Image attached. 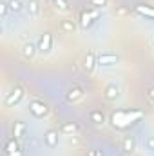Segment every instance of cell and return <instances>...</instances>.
Returning <instances> with one entry per match:
<instances>
[{
  "instance_id": "obj_1",
  "label": "cell",
  "mask_w": 154,
  "mask_h": 156,
  "mask_svg": "<svg viewBox=\"0 0 154 156\" xmlns=\"http://www.w3.org/2000/svg\"><path fill=\"white\" fill-rule=\"evenodd\" d=\"M143 118L142 109H118L111 115V123L116 129H129Z\"/></svg>"
},
{
  "instance_id": "obj_2",
  "label": "cell",
  "mask_w": 154,
  "mask_h": 156,
  "mask_svg": "<svg viewBox=\"0 0 154 156\" xmlns=\"http://www.w3.org/2000/svg\"><path fill=\"white\" fill-rule=\"evenodd\" d=\"M24 87L22 85H13L11 87V91L5 94V98H4V105L5 107H15V105H18L20 102H22V98H24Z\"/></svg>"
},
{
  "instance_id": "obj_3",
  "label": "cell",
  "mask_w": 154,
  "mask_h": 156,
  "mask_svg": "<svg viewBox=\"0 0 154 156\" xmlns=\"http://www.w3.org/2000/svg\"><path fill=\"white\" fill-rule=\"evenodd\" d=\"M27 109H29V115L35 118H44V116H47V113H49L47 104L42 102V100H31Z\"/></svg>"
},
{
  "instance_id": "obj_4",
  "label": "cell",
  "mask_w": 154,
  "mask_h": 156,
  "mask_svg": "<svg viewBox=\"0 0 154 156\" xmlns=\"http://www.w3.org/2000/svg\"><path fill=\"white\" fill-rule=\"evenodd\" d=\"M37 45H38V53L40 55H49V53L53 51V45H54V38H53V35H51V33H44V35H40Z\"/></svg>"
},
{
  "instance_id": "obj_5",
  "label": "cell",
  "mask_w": 154,
  "mask_h": 156,
  "mask_svg": "<svg viewBox=\"0 0 154 156\" xmlns=\"http://www.w3.org/2000/svg\"><path fill=\"white\" fill-rule=\"evenodd\" d=\"M98 16H100V11H98V9L83 11V13L80 15V27H82V29H89V27L96 22Z\"/></svg>"
},
{
  "instance_id": "obj_6",
  "label": "cell",
  "mask_w": 154,
  "mask_h": 156,
  "mask_svg": "<svg viewBox=\"0 0 154 156\" xmlns=\"http://www.w3.org/2000/svg\"><path fill=\"white\" fill-rule=\"evenodd\" d=\"M120 62V56L116 53H111V51H105V53H100L98 55V66L100 67H113Z\"/></svg>"
},
{
  "instance_id": "obj_7",
  "label": "cell",
  "mask_w": 154,
  "mask_h": 156,
  "mask_svg": "<svg viewBox=\"0 0 154 156\" xmlns=\"http://www.w3.org/2000/svg\"><path fill=\"white\" fill-rule=\"evenodd\" d=\"M4 151H5L7 156H22V151H20V145H18V140L16 138H9L5 142Z\"/></svg>"
},
{
  "instance_id": "obj_8",
  "label": "cell",
  "mask_w": 154,
  "mask_h": 156,
  "mask_svg": "<svg viewBox=\"0 0 154 156\" xmlns=\"http://www.w3.org/2000/svg\"><path fill=\"white\" fill-rule=\"evenodd\" d=\"M58 140H60V136H58V131H54V129H49L44 134V142H45V145L49 149H56L58 147Z\"/></svg>"
},
{
  "instance_id": "obj_9",
  "label": "cell",
  "mask_w": 154,
  "mask_h": 156,
  "mask_svg": "<svg viewBox=\"0 0 154 156\" xmlns=\"http://www.w3.org/2000/svg\"><path fill=\"white\" fill-rule=\"evenodd\" d=\"M37 53H38V45H37L35 42H26V44L22 45V56H24V58L31 60Z\"/></svg>"
},
{
  "instance_id": "obj_10",
  "label": "cell",
  "mask_w": 154,
  "mask_h": 156,
  "mask_svg": "<svg viewBox=\"0 0 154 156\" xmlns=\"http://www.w3.org/2000/svg\"><path fill=\"white\" fill-rule=\"evenodd\" d=\"M26 133H27V125H26V122H15L13 123V138H16V140H22L24 136H26Z\"/></svg>"
},
{
  "instance_id": "obj_11",
  "label": "cell",
  "mask_w": 154,
  "mask_h": 156,
  "mask_svg": "<svg viewBox=\"0 0 154 156\" xmlns=\"http://www.w3.org/2000/svg\"><path fill=\"white\" fill-rule=\"evenodd\" d=\"M134 11L140 15V16H145L149 20H154V7L152 5H145V4H140L134 7Z\"/></svg>"
},
{
  "instance_id": "obj_12",
  "label": "cell",
  "mask_w": 154,
  "mask_h": 156,
  "mask_svg": "<svg viewBox=\"0 0 154 156\" xmlns=\"http://www.w3.org/2000/svg\"><path fill=\"white\" fill-rule=\"evenodd\" d=\"M103 93H105V98H107V100H111V102L120 98V87H118L116 83H107Z\"/></svg>"
},
{
  "instance_id": "obj_13",
  "label": "cell",
  "mask_w": 154,
  "mask_h": 156,
  "mask_svg": "<svg viewBox=\"0 0 154 156\" xmlns=\"http://www.w3.org/2000/svg\"><path fill=\"white\" fill-rule=\"evenodd\" d=\"M96 66H98V55H94V53H87L85 58H83V67H85L87 71H93Z\"/></svg>"
},
{
  "instance_id": "obj_14",
  "label": "cell",
  "mask_w": 154,
  "mask_h": 156,
  "mask_svg": "<svg viewBox=\"0 0 154 156\" xmlns=\"http://www.w3.org/2000/svg\"><path fill=\"white\" fill-rule=\"evenodd\" d=\"M65 98H67V102L75 104V102H78V100H82V98H83V91H82L80 87H71V89L67 91Z\"/></svg>"
},
{
  "instance_id": "obj_15",
  "label": "cell",
  "mask_w": 154,
  "mask_h": 156,
  "mask_svg": "<svg viewBox=\"0 0 154 156\" xmlns=\"http://www.w3.org/2000/svg\"><path fill=\"white\" fill-rule=\"evenodd\" d=\"M89 120H91L94 125H103V123H105V115H103L102 111L94 109V111L89 113Z\"/></svg>"
},
{
  "instance_id": "obj_16",
  "label": "cell",
  "mask_w": 154,
  "mask_h": 156,
  "mask_svg": "<svg viewBox=\"0 0 154 156\" xmlns=\"http://www.w3.org/2000/svg\"><path fill=\"white\" fill-rule=\"evenodd\" d=\"M26 9H27L29 16H38V13H40V4H38V0H27V4H26Z\"/></svg>"
},
{
  "instance_id": "obj_17",
  "label": "cell",
  "mask_w": 154,
  "mask_h": 156,
  "mask_svg": "<svg viewBox=\"0 0 154 156\" xmlns=\"http://www.w3.org/2000/svg\"><path fill=\"white\" fill-rule=\"evenodd\" d=\"M76 131H78V125L75 123V122H67V123H64L62 129H60V133L65 134V136H73Z\"/></svg>"
},
{
  "instance_id": "obj_18",
  "label": "cell",
  "mask_w": 154,
  "mask_h": 156,
  "mask_svg": "<svg viewBox=\"0 0 154 156\" xmlns=\"http://www.w3.org/2000/svg\"><path fill=\"white\" fill-rule=\"evenodd\" d=\"M7 2V7H9V13H20L26 5L22 4V0H5Z\"/></svg>"
},
{
  "instance_id": "obj_19",
  "label": "cell",
  "mask_w": 154,
  "mask_h": 156,
  "mask_svg": "<svg viewBox=\"0 0 154 156\" xmlns=\"http://www.w3.org/2000/svg\"><path fill=\"white\" fill-rule=\"evenodd\" d=\"M60 29L65 31V33H75V31H76V24H75L73 20H62Z\"/></svg>"
},
{
  "instance_id": "obj_20",
  "label": "cell",
  "mask_w": 154,
  "mask_h": 156,
  "mask_svg": "<svg viewBox=\"0 0 154 156\" xmlns=\"http://www.w3.org/2000/svg\"><path fill=\"white\" fill-rule=\"evenodd\" d=\"M134 147H136L134 138H132V136H125V138H123V151L132 153V151H134Z\"/></svg>"
},
{
  "instance_id": "obj_21",
  "label": "cell",
  "mask_w": 154,
  "mask_h": 156,
  "mask_svg": "<svg viewBox=\"0 0 154 156\" xmlns=\"http://www.w3.org/2000/svg\"><path fill=\"white\" fill-rule=\"evenodd\" d=\"M53 5L58 11H67L69 9V0H53Z\"/></svg>"
},
{
  "instance_id": "obj_22",
  "label": "cell",
  "mask_w": 154,
  "mask_h": 156,
  "mask_svg": "<svg viewBox=\"0 0 154 156\" xmlns=\"http://www.w3.org/2000/svg\"><path fill=\"white\" fill-rule=\"evenodd\" d=\"M87 2L93 9H102V7L107 5V0H87Z\"/></svg>"
},
{
  "instance_id": "obj_23",
  "label": "cell",
  "mask_w": 154,
  "mask_h": 156,
  "mask_svg": "<svg viewBox=\"0 0 154 156\" xmlns=\"http://www.w3.org/2000/svg\"><path fill=\"white\" fill-rule=\"evenodd\" d=\"M143 147H145L147 151L154 153V136H147V138H145V142H143Z\"/></svg>"
},
{
  "instance_id": "obj_24",
  "label": "cell",
  "mask_w": 154,
  "mask_h": 156,
  "mask_svg": "<svg viewBox=\"0 0 154 156\" xmlns=\"http://www.w3.org/2000/svg\"><path fill=\"white\" fill-rule=\"evenodd\" d=\"M9 13V7H7V2H2L0 4V15H2V18L5 20V15Z\"/></svg>"
},
{
  "instance_id": "obj_25",
  "label": "cell",
  "mask_w": 154,
  "mask_h": 156,
  "mask_svg": "<svg viewBox=\"0 0 154 156\" xmlns=\"http://www.w3.org/2000/svg\"><path fill=\"white\" fill-rule=\"evenodd\" d=\"M147 96H149V100H151V104L154 105V87H151V89L147 91Z\"/></svg>"
}]
</instances>
